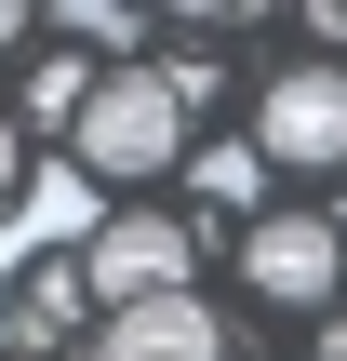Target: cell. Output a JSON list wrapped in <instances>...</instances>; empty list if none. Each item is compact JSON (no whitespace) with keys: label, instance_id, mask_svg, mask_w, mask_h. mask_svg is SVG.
I'll use <instances>...</instances> for the list:
<instances>
[{"label":"cell","instance_id":"obj_6","mask_svg":"<svg viewBox=\"0 0 347 361\" xmlns=\"http://www.w3.org/2000/svg\"><path fill=\"white\" fill-rule=\"evenodd\" d=\"M27 228H40V241H80V255H94V228H107V188H94L80 161H53V174H27Z\"/></svg>","mask_w":347,"mask_h":361},{"label":"cell","instance_id":"obj_7","mask_svg":"<svg viewBox=\"0 0 347 361\" xmlns=\"http://www.w3.org/2000/svg\"><path fill=\"white\" fill-rule=\"evenodd\" d=\"M94 80H107V67H80V54H40V80H27V121H40V134H80Z\"/></svg>","mask_w":347,"mask_h":361},{"label":"cell","instance_id":"obj_11","mask_svg":"<svg viewBox=\"0 0 347 361\" xmlns=\"http://www.w3.org/2000/svg\"><path fill=\"white\" fill-rule=\"evenodd\" d=\"M0 201H27V161H13V121H0Z\"/></svg>","mask_w":347,"mask_h":361},{"label":"cell","instance_id":"obj_4","mask_svg":"<svg viewBox=\"0 0 347 361\" xmlns=\"http://www.w3.org/2000/svg\"><path fill=\"white\" fill-rule=\"evenodd\" d=\"M241 268H254V295H267V308H334V281H347V241L321 228V214H254Z\"/></svg>","mask_w":347,"mask_h":361},{"label":"cell","instance_id":"obj_9","mask_svg":"<svg viewBox=\"0 0 347 361\" xmlns=\"http://www.w3.org/2000/svg\"><path fill=\"white\" fill-rule=\"evenodd\" d=\"M67 308H80V281H67V268H40V281L0 308V335H13V348H53V335H67Z\"/></svg>","mask_w":347,"mask_h":361},{"label":"cell","instance_id":"obj_10","mask_svg":"<svg viewBox=\"0 0 347 361\" xmlns=\"http://www.w3.org/2000/svg\"><path fill=\"white\" fill-rule=\"evenodd\" d=\"M120 40H134V13H107V0H80V13H67V54H120Z\"/></svg>","mask_w":347,"mask_h":361},{"label":"cell","instance_id":"obj_13","mask_svg":"<svg viewBox=\"0 0 347 361\" xmlns=\"http://www.w3.org/2000/svg\"><path fill=\"white\" fill-rule=\"evenodd\" d=\"M321 361H347V308H334V322H321Z\"/></svg>","mask_w":347,"mask_h":361},{"label":"cell","instance_id":"obj_2","mask_svg":"<svg viewBox=\"0 0 347 361\" xmlns=\"http://www.w3.org/2000/svg\"><path fill=\"white\" fill-rule=\"evenodd\" d=\"M254 161L334 174L347 161V67H281V80L254 94Z\"/></svg>","mask_w":347,"mask_h":361},{"label":"cell","instance_id":"obj_16","mask_svg":"<svg viewBox=\"0 0 347 361\" xmlns=\"http://www.w3.org/2000/svg\"><path fill=\"white\" fill-rule=\"evenodd\" d=\"M0 361H13V348H0Z\"/></svg>","mask_w":347,"mask_h":361},{"label":"cell","instance_id":"obj_15","mask_svg":"<svg viewBox=\"0 0 347 361\" xmlns=\"http://www.w3.org/2000/svg\"><path fill=\"white\" fill-rule=\"evenodd\" d=\"M0 308H13V295H0Z\"/></svg>","mask_w":347,"mask_h":361},{"label":"cell","instance_id":"obj_12","mask_svg":"<svg viewBox=\"0 0 347 361\" xmlns=\"http://www.w3.org/2000/svg\"><path fill=\"white\" fill-rule=\"evenodd\" d=\"M308 27H321V40H347V0H321V13H308Z\"/></svg>","mask_w":347,"mask_h":361},{"label":"cell","instance_id":"obj_3","mask_svg":"<svg viewBox=\"0 0 347 361\" xmlns=\"http://www.w3.org/2000/svg\"><path fill=\"white\" fill-rule=\"evenodd\" d=\"M80 295H94V308L187 295V228H174V214H107V228H94V255H80Z\"/></svg>","mask_w":347,"mask_h":361},{"label":"cell","instance_id":"obj_1","mask_svg":"<svg viewBox=\"0 0 347 361\" xmlns=\"http://www.w3.org/2000/svg\"><path fill=\"white\" fill-rule=\"evenodd\" d=\"M201 94H214V67H107L94 80V107H80V174L94 188H134V174H174L187 161V134H201Z\"/></svg>","mask_w":347,"mask_h":361},{"label":"cell","instance_id":"obj_14","mask_svg":"<svg viewBox=\"0 0 347 361\" xmlns=\"http://www.w3.org/2000/svg\"><path fill=\"white\" fill-rule=\"evenodd\" d=\"M13 40H27V13H13V0H0V54H13Z\"/></svg>","mask_w":347,"mask_h":361},{"label":"cell","instance_id":"obj_5","mask_svg":"<svg viewBox=\"0 0 347 361\" xmlns=\"http://www.w3.org/2000/svg\"><path fill=\"white\" fill-rule=\"evenodd\" d=\"M94 361H227V322L201 295H147V308H107V348Z\"/></svg>","mask_w":347,"mask_h":361},{"label":"cell","instance_id":"obj_8","mask_svg":"<svg viewBox=\"0 0 347 361\" xmlns=\"http://www.w3.org/2000/svg\"><path fill=\"white\" fill-rule=\"evenodd\" d=\"M187 188H201L214 214H254V188H267V161H254V147H187Z\"/></svg>","mask_w":347,"mask_h":361}]
</instances>
